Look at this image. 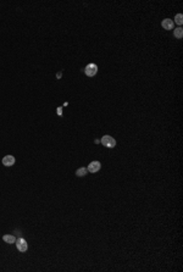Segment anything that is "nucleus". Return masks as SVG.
Instances as JSON below:
<instances>
[{
  "label": "nucleus",
  "instance_id": "9b49d317",
  "mask_svg": "<svg viewBox=\"0 0 183 272\" xmlns=\"http://www.w3.org/2000/svg\"><path fill=\"white\" fill-rule=\"evenodd\" d=\"M56 112H57V115H59V116H61V115H62V107H61V106H60V107H57Z\"/></svg>",
  "mask_w": 183,
  "mask_h": 272
},
{
  "label": "nucleus",
  "instance_id": "1a4fd4ad",
  "mask_svg": "<svg viewBox=\"0 0 183 272\" xmlns=\"http://www.w3.org/2000/svg\"><path fill=\"white\" fill-rule=\"evenodd\" d=\"M87 172H88L87 167H81V169H78V170L76 171V176H78V177H83V176L87 175Z\"/></svg>",
  "mask_w": 183,
  "mask_h": 272
},
{
  "label": "nucleus",
  "instance_id": "f257e3e1",
  "mask_svg": "<svg viewBox=\"0 0 183 272\" xmlns=\"http://www.w3.org/2000/svg\"><path fill=\"white\" fill-rule=\"evenodd\" d=\"M100 142H102V144H103L104 147L106 148H114L116 145V140L111 136H107V134L104 136Z\"/></svg>",
  "mask_w": 183,
  "mask_h": 272
},
{
  "label": "nucleus",
  "instance_id": "9d476101",
  "mask_svg": "<svg viewBox=\"0 0 183 272\" xmlns=\"http://www.w3.org/2000/svg\"><path fill=\"white\" fill-rule=\"evenodd\" d=\"M175 22L177 23V24H180V26L182 24V23H183V15H182V13H177V15L175 16ZM175 22H173V23H175Z\"/></svg>",
  "mask_w": 183,
  "mask_h": 272
},
{
  "label": "nucleus",
  "instance_id": "7ed1b4c3",
  "mask_svg": "<svg viewBox=\"0 0 183 272\" xmlns=\"http://www.w3.org/2000/svg\"><path fill=\"white\" fill-rule=\"evenodd\" d=\"M16 248L18 249V251H21V253H24L26 250L28 249V244H27V242H26V239L23 238H17L16 239Z\"/></svg>",
  "mask_w": 183,
  "mask_h": 272
},
{
  "label": "nucleus",
  "instance_id": "39448f33",
  "mask_svg": "<svg viewBox=\"0 0 183 272\" xmlns=\"http://www.w3.org/2000/svg\"><path fill=\"white\" fill-rule=\"evenodd\" d=\"M3 165L4 166H6V167H10V166H13V164H15V158L12 156V155H6V156H4L3 158Z\"/></svg>",
  "mask_w": 183,
  "mask_h": 272
},
{
  "label": "nucleus",
  "instance_id": "423d86ee",
  "mask_svg": "<svg viewBox=\"0 0 183 272\" xmlns=\"http://www.w3.org/2000/svg\"><path fill=\"white\" fill-rule=\"evenodd\" d=\"M161 26H162V28H164V29H166V31H170V29H173V27H175V23H173V21H172V20H170V18H165V20H162Z\"/></svg>",
  "mask_w": 183,
  "mask_h": 272
},
{
  "label": "nucleus",
  "instance_id": "20e7f679",
  "mask_svg": "<svg viewBox=\"0 0 183 272\" xmlns=\"http://www.w3.org/2000/svg\"><path fill=\"white\" fill-rule=\"evenodd\" d=\"M102 169V164L99 162V161H92L91 164L88 165V167H87V170L92 172V173H95V172H98V171Z\"/></svg>",
  "mask_w": 183,
  "mask_h": 272
},
{
  "label": "nucleus",
  "instance_id": "0eeeda50",
  "mask_svg": "<svg viewBox=\"0 0 183 272\" xmlns=\"http://www.w3.org/2000/svg\"><path fill=\"white\" fill-rule=\"evenodd\" d=\"M173 35H175L177 39H182V37H183V28L182 27H178V28L173 29Z\"/></svg>",
  "mask_w": 183,
  "mask_h": 272
},
{
  "label": "nucleus",
  "instance_id": "f03ea898",
  "mask_svg": "<svg viewBox=\"0 0 183 272\" xmlns=\"http://www.w3.org/2000/svg\"><path fill=\"white\" fill-rule=\"evenodd\" d=\"M97 72H98V66H97L95 64H88V65L86 66V68H84V73H86L88 77L95 76Z\"/></svg>",
  "mask_w": 183,
  "mask_h": 272
},
{
  "label": "nucleus",
  "instance_id": "6e6552de",
  "mask_svg": "<svg viewBox=\"0 0 183 272\" xmlns=\"http://www.w3.org/2000/svg\"><path fill=\"white\" fill-rule=\"evenodd\" d=\"M3 239H4V242H6V243H9V244H12V243L16 242V238H15L12 234H5V236L3 237Z\"/></svg>",
  "mask_w": 183,
  "mask_h": 272
}]
</instances>
